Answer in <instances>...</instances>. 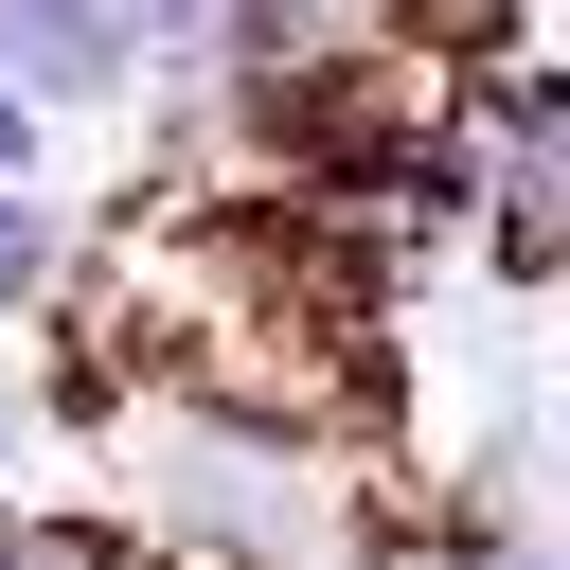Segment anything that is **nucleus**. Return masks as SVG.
I'll list each match as a JSON object with an SVG mask.
<instances>
[{"mask_svg": "<svg viewBox=\"0 0 570 570\" xmlns=\"http://www.w3.org/2000/svg\"><path fill=\"white\" fill-rule=\"evenodd\" d=\"M53 285H71V232H53V196H36V178H0V321H36Z\"/></svg>", "mask_w": 570, "mask_h": 570, "instance_id": "obj_1", "label": "nucleus"}, {"mask_svg": "<svg viewBox=\"0 0 570 570\" xmlns=\"http://www.w3.org/2000/svg\"><path fill=\"white\" fill-rule=\"evenodd\" d=\"M0 499H18V392H0Z\"/></svg>", "mask_w": 570, "mask_h": 570, "instance_id": "obj_3", "label": "nucleus"}, {"mask_svg": "<svg viewBox=\"0 0 570 570\" xmlns=\"http://www.w3.org/2000/svg\"><path fill=\"white\" fill-rule=\"evenodd\" d=\"M36 160H53V125H36L18 89H0V178H36Z\"/></svg>", "mask_w": 570, "mask_h": 570, "instance_id": "obj_2", "label": "nucleus"}]
</instances>
